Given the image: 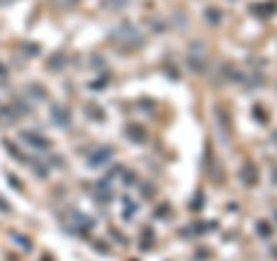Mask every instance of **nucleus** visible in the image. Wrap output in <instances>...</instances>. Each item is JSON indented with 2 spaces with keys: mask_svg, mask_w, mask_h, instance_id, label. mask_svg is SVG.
<instances>
[{
  "mask_svg": "<svg viewBox=\"0 0 277 261\" xmlns=\"http://www.w3.org/2000/svg\"><path fill=\"white\" fill-rule=\"evenodd\" d=\"M19 139L26 143L28 148H33V150H49L51 148V141L44 136V134L35 132V130H28V132H21Z\"/></svg>",
  "mask_w": 277,
  "mask_h": 261,
  "instance_id": "obj_1",
  "label": "nucleus"
},
{
  "mask_svg": "<svg viewBox=\"0 0 277 261\" xmlns=\"http://www.w3.org/2000/svg\"><path fill=\"white\" fill-rule=\"evenodd\" d=\"M139 37H141V35L136 33L132 26H122L120 30H118V37H115V40L120 42V44H125V47H139V44H141Z\"/></svg>",
  "mask_w": 277,
  "mask_h": 261,
  "instance_id": "obj_2",
  "label": "nucleus"
},
{
  "mask_svg": "<svg viewBox=\"0 0 277 261\" xmlns=\"http://www.w3.org/2000/svg\"><path fill=\"white\" fill-rule=\"evenodd\" d=\"M51 121L58 125V128H69L72 125V116H69L67 109H62V107H54L51 109Z\"/></svg>",
  "mask_w": 277,
  "mask_h": 261,
  "instance_id": "obj_3",
  "label": "nucleus"
},
{
  "mask_svg": "<svg viewBox=\"0 0 277 261\" xmlns=\"http://www.w3.org/2000/svg\"><path fill=\"white\" fill-rule=\"evenodd\" d=\"M240 178H243V183L247 185V188H252V185H257L259 181V171L254 164H245L243 171H240Z\"/></svg>",
  "mask_w": 277,
  "mask_h": 261,
  "instance_id": "obj_4",
  "label": "nucleus"
},
{
  "mask_svg": "<svg viewBox=\"0 0 277 261\" xmlns=\"http://www.w3.org/2000/svg\"><path fill=\"white\" fill-rule=\"evenodd\" d=\"M111 155H113V153H111L109 148H104V150H100V148H97L93 155H88L90 167H100V164H107V162L111 160Z\"/></svg>",
  "mask_w": 277,
  "mask_h": 261,
  "instance_id": "obj_5",
  "label": "nucleus"
},
{
  "mask_svg": "<svg viewBox=\"0 0 277 261\" xmlns=\"http://www.w3.org/2000/svg\"><path fill=\"white\" fill-rule=\"evenodd\" d=\"M129 5V0H102V7L107 9V12H120L125 7Z\"/></svg>",
  "mask_w": 277,
  "mask_h": 261,
  "instance_id": "obj_6",
  "label": "nucleus"
},
{
  "mask_svg": "<svg viewBox=\"0 0 277 261\" xmlns=\"http://www.w3.org/2000/svg\"><path fill=\"white\" fill-rule=\"evenodd\" d=\"M125 134H127L132 141H146V132H143V128H139V132H134V125H129Z\"/></svg>",
  "mask_w": 277,
  "mask_h": 261,
  "instance_id": "obj_7",
  "label": "nucleus"
},
{
  "mask_svg": "<svg viewBox=\"0 0 277 261\" xmlns=\"http://www.w3.org/2000/svg\"><path fill=\"white\" fill-rule=\"evenodd\" d=\"M28 90H33V97L35 100H44V97H47V95H44V88L40 86V83H30V86H28Z\"/></svg>",
  "mask_w": 277,
  "mask_h": 261,
  "instance_id": "obj_8",
  "label": "nucleus"
},
{
  "mask_svg": "<svg viewBox=\"0 0 277 261\" xmlns=\"http://www.w3.org/2000/svg\"><path fill=\"white\" fill-rule=\"evenodd\" d=\"M62 63H65V56L55 54V56H51V61H49V67H51V69H60Z\"/></svg>",
  "mask_w": 277,
  "mask_h": 261,
  "instance_id": "obj_9",
  "label": "nucleus"
},
{
  "mask_svg": "<svg viewBox=\"0 0 277 261\" xmlns=\"http://www.w3.org/2000/svg\"><path fill=\"white\" fill-rule=\"evenodd\" d=\"M206 16H208L210 23H220V12L217 9H206Z\"/></svg>",
  "mask_w": 277,
  "mask_h": 261,
  "instance_id": "obj_10",
  "label": "nucleus"
},
{
  "mask_svg": "<svg viewBox=\"0 0 277 261\" xmlns=\"http://www.w3.org/2000/svg\"><path fill=\"white\" fill-rule=\"evenodd\" d=\"M12 236L16 238V243H19V245H23V248H28V250L33 248V245H30V241H28V238H23L21 234H12Z\"/></svg>",
  "mask_w": 277,
  "mask_h": 261,
  "instance_id": "obj_11",
  "label": "nucleus"
},
{
  "mask_svg": "<svg viewBox=\"0 0 277 261\" xmlns=\"http://www.w3.org/2000/svg\"><path fill=\"white\" fill-rule=\"evenodd\" d=\"M7 74H9V69H7V65L2 61H0V79H5Z\"/></svg>",
  "mask_w": 277,
  "mask_h": 261,
  "instance_id": "obj_12",
  "label": "nucleus"
},
{
  "mask_svg": "<svg viewBox=\"0 0 277 261\" xmlns=\"http://www.w3.org/2000/svg\"><path fill=\"white\" fill-rule=\"evenodd\" d=\"M0 210H2V213H9V206H7V201L2 199V196H0Z\"/></svg>",
  "mask_w": 277,
  "mask_h": 261,
  "instance_id": "obj_13",
  "label": "nucleus"
},
{
  "mask_svg": "<svg viewBox=\"0 0 277 261\" xmlns=\"http://www.w3.org/2000/svg\"><path fill=\"white\" fill-rule=\"evenodd\" d=\"M72 2H76V0H72Z\"/></svg>",
  "mask_w": 277,
  "mask_h": 261,
  "instance_id": "obj_14",
  "label": "nucleus"
}]
</instances>
